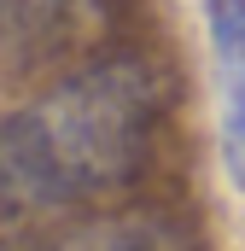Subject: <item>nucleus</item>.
Returning <instances> with one entry per match:
<instances>
[{
  "label": "nucleus",
  "instance_id": "nucleus-2",
  "mask_svg": "<svg viewBox=\"0 0 245 251\" xmlns=\"http://www.w3.org/2000/svg\"><path fill=\"white\" fill-rule=\"evenodd\" d=\"M210 53H216V94H222V152L245 181V0H204Z\"/></svg>",
  "mask_w": 245,
  "mask_h": 251
},
{
  "label": "nucleus",
  "instance_id": "nucleus-1",
  "mask_svg": "<svg viewBox=\"0 0 245 251\" xmlns=\"http://www.w3.org/2000/svg\"><path fill=\"white\" fill-rule=\"evenodd\" d=\"M164 88L152 64L105 59L0 123V216L59 210L140 176Z\"/></svg>",
  "mask_w": 245,
  "mask_h": 251
},
{
  "label": "nucleus",
  "instance_id": "nucleus-3",
  "mask_svg": "<svg viewBox=\"0 0 245 251\" xmlns=\"http://www.w3.org/2000/svg\"><path fill=\"white\" fill-rule=\"evenodd\" d=\"M41 251H187V246L158 216H99V222H82L76 234H64Z\"/></svg>",
  "mask_w": 245,
  "mask_h": 251
},
{
  "label": "nucleus",
  "instance_id": "nucleus-4",
  "mask_svg": "<svg viewBox=\"0 0 245 251\" xmlns=\"http://www.w3.org/2000/svg\"><path fill=\"white\" fill-rule=\"evenodd\" d=\"M53 0H0V41L6 35H29L35 24H47Z\"/></svg>",
  "mask_w": 245,
  "mask_h": 251
}]
</instances>
